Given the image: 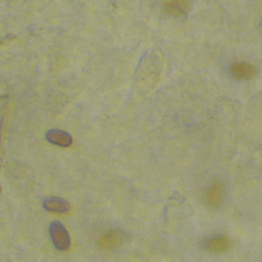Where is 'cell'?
<instances>
[{
	"instance_id": "6da1fadb",
	"label": "cell",
	"mask_w": 262,
	"mask_h": 262,
	"mask_svg": "<svg viewBox=\"0 0 262 262\" xmlns=\"http://www.w3.org/2000/svg\"><path fill=\"white\" fill-rule=\"evenodd\" d=\"M50 234L54 246L59 250H68L71 245V239L68 231L59 222H52L50 225Z\"/></svg>"
},
{
	"instance_id": "7a4b0ae2",
	"label": "cell",
	"mask_w": 262,
	"mask_h": 262,
	"mask_svg": "<svg viewBox=\"0 0 262 262\" xmlns=\"http://www.w3.org/2000/svg\"><path fill=\"white\" fill-rule=\"evenodd\" d=\"M164 11L172 16L186 15L191 7V0H165L163 3Z\"/></svg>"
},
{
	"instance_id": "3957f363",
	"label": "cell",
	"mask_w": 262,
	"mask_h": 262,
	"mask_svg": "<svg viewBox=\"0 0 262 262\" xmlns=\"http://www.w3.org/2000/svg\"><path fill=\"white\" fill-rule=\"evenodd\" d=\"M224 199V188L220 182H215L207 192V203L210 207H218Z\"/></svg>"
},
{
	"instance_id": "277c9868",
	"label": "cell",
	"mask_w": 262,
	"mask_h": 262,
	"mask_svg": "<svg viewBox=\"0 0 262 262\" xmlns=\"http://www.w3.org/2000/svg\"><path fill=\"white\" fill-rule=\"evenodd\" d=\"M231 73L232 75L239 80H249L252 79L255 74H256V70L255 68L247 62H237L234 63L231 67Z\"/></svg>"
},
{
	"instance_id": "5b68a950",
	"label": "cell",
	"mask_w": 262,
	"mask_h": 262,
	"mask_svg": "<svg viewBox=\"0 0 262 262\" xmlns=\"http://www.w3.org/2000/svg\"><path fill=\"white\" fill-rule=\"evenodd\" d=\"M122 243V235L117 231H110L104 234H102L97 244L102 249H115L119 247Z\"/></svg>"
},
{
	"instance_id": "8992f818",
	"label": "cell",
	"mask_w": 262,
	"mask_h": 262,
	"mask_svg": "<svg viewBox=\"0 0 262 262\" xmlns=\"http://www.w3.org/2000/svg\"><path fill=\"white\" fill-rule=\"evenodd\" d=\"M46 138L51 143L63 147L70 146L72 144L71 135L61 130H49L46 134Z\"/></svg>"
},
{
	"instance_id": "52a82bcc",
	"label": "cell",
	"mask_w": 262,
	"mask_h": 262,
	"mask_svg": "<svg viewBox=\"0 0 262 262\" xmlns=\"http://www.w3.org/2000/svg\"><path fill=\"white\" fill-rule=\"evenodd\" d=\"M230 247V241L227 236L218 235L212 237L208 243V248L212 253H223L226 252Z\"/></svg>"
},
{
	"instance_id": "ba28073f",
	"label": "cell",
	"mask_w": 262,
	"mask_h": 262,
	"mask_svg": "<svg viewBox=\"0 0 262 262\" xmlns=\"http://www.w3.org/2000/svg\"><path fill=\"white\" fill-rule=\"evenodd\" d=\"M44 207L46 210L50 212H56V213H63L68 212L70 210V204L69 202L58 199V198H50L45 200Z\"/></svg>"
},
{
	"instance_id": "9c48e42d",
	"label": "cell",
	"mask_w": 262,
	"mask_h": 262,
	"mask_svg": "<svg viewBox=\"0 0 262 262\" xmlns=\"http://www.w3.org/2000/svg\"><path fill=\"white\" fill-rule=\"evenodd\" d=\"M0 192H1V187H0Z\"/></svg>"
}]
</instances>
